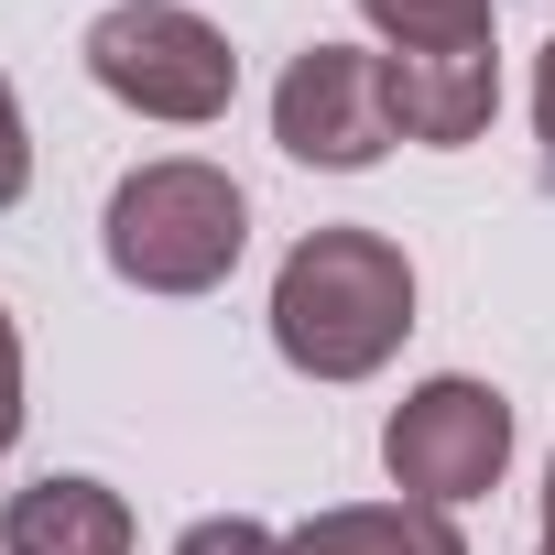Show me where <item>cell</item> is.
I'll list each match as a JSON object with an SVG mask.
<instances>
[{"label":"cell","mask_w":555,"mask_h":555,"mask_svg":"<svg viewBox=\"0 0 555 555\" xmlns=\"http://www.w3.org/2000/svg\"><path fill=\"white\" fill-rule=\"evenodd\" d=\"M272 142L317 175H371L392 142H403V109H392V55L371 44H306L272 88Z\"/></svg>","instance_id":"obj_5"},{"label":"cell","mask_w":555,"mask_h":555,"mask_svg":"<svg viewBox=\"0 0 555 555\" xmlns=\"http://www.w3.org/2000/svg\"><path fill=\"white\" fill-rule=\"evenodd\" d=\"M533 142H544V153H555V44H544V55H533Z\"/></svg>","instance_id":"obj_12"},{"label":"cell","mask_w":555,"mask_h":555,"mask_svg":"<svg viewBox=\"0 0 555 555\" xmlns=\"http://www.w3.org/2000/svg\"><path fill=\"white\" fill-rule=\"evenodd\" d=\"M175 555H284V533H272L261 512H207L175 533Z\"/></svg>","instance_id":"obj_9"},{"label":"cell","mask_w":555,"mask_h":555,"mask_svg":"<svg viewBox=\"0 0 555 555\" xmlns=\"http://www.w3.org/2000/svg\"><path fill=\"white\" fill-rule=\"evenodd\" d=\"M284 555H468V533L425 501H327L284 533Z\"/></svg>","instance_id":"obj_7"},{"label":"cell","mask_w":555,"mask_h":555,"mask_svg":"<svg viewBox=\"0 0 555 555\" xmlns=\"http://www.w3.org/2000/svg\"><path fill=\"white\" fill-rule=\"evenodd\" d=\"M360 23L382 34V55H392V66L501 55V0H360Z\"/></svg>","instance_id":"obj_8"},{"label":"cell","mask_w":555,"mask_h":555,"mask_svg":"<svg viewBox=\"0 0 555 555\" xmlns=\"http://www.w3.org/2000/svg\"><path fill=\"white\" fill-rule=\"evenodd\" d=\"M414 338V261L382 229H306L272 272V349L306 382H371Z\"/></svg>","instance_id":"obj_1"},{"label":"cell","mask_w":555,"mask_h":555,"mask_svg":"<svg viewBox=\"0 0 555 555\" xmlns=\"http://www.w3.org/2000/svg\"><path fill=\"white\" fill-rule=\"evenodd\" d=\"M544 522H555V468H544Z\"/></svg>","instance_id":"obj_13"},{"label":"cell","mask_w":555,"mask_h":555,"mask_svg":"<svg viewBox=\"0 0 555 555\" xmlns=\"http://www.w3.org/2000/svg\"><path fill=\"white\" fill-rule=\"evenodd\" d=\"M77 55H88V77H99L120 109H142V120H164V131H207V120H229V99H240L229 34H218L207 12H185V0H109Z\"/></svg>","instance_id":"obj_3"},{"label":"cell","mask_w":555,"mask_h":555,"mask_svg":"<svg viewBox=\"0 0 555 555\" xmlns=\"http://www.w3.org/2000/svg\"><path fill=\"white\" fill-rule=\"evenodd\" d=\"M99 250L131 295H218L240 250H250V196L207 164V153H153L109 185Z\"/></svg>","instance_id":"obj_2"},{"label":"cell","mask_w":555,"mask_h":555,"mask_svg":"<svg viewBox=\"0 0 555 555\" xmlns=\"http://www.w3.org/2000/svg\"><path fill=\"white\" fill-rule=\"evenodd\" d=\"M382 468H392V501L468 512L512 468V403L490 382H468V371H436V382H414L382 414Z\"/></svg>","instance_id":"obj_4"},{"label":"cell","mask_w":555,"mask_h":555,"mask_svg":"<svg viewBox=\"0 0 555 555\" xmlns=\"http://www.w3.org/2000/svg\"><path fill=\"white\" fill-rule=\"evenodd\" d=\"M23 185H34V131H23V99H12V77H0V218L23 207Z\"/></svg>","instance_id":"obj_10"},{"label":"cell","mask_w":555,"mask_h":555,"mask_svg":"<svg viewBox=\"0 0 555 555\" xmlns=\"http://www.w3.org/2000/svg\"><path fill=\"white\" fill-rule=\"evenodd\" d=\"M23 414H34L23 403V327H12V306H0V457L23 447Z\"/></svg>","instance_id":"obj_11"},{"label":"cell","mask_w":555,"mask_h":555,"mask_svg":"<svg viewBox=\"0 0 555 555\" xmlns=\"http://www.w3.org/2000/svg\"><path fill=\"white\" fill-rule=\"evenodd\" d=\"M142 522L109 479L88 468H55V479H23L12 501H0V555H131Z\"/></svg>","instance_id":"obj_6"},{"label":"cell","mask_w":555,"mask_h":555,"mask_svg":"<svg viewBox=\"0 0 555 555\" xmlns=\"http://www.w3.org/2000/svg\"><path fill=\"white\" fill-rule=\"evenodd\" d=\"M533 555H555V522H544V544H533Z\"/></svg>","instance_id":"obj_14"}]
</instances>
